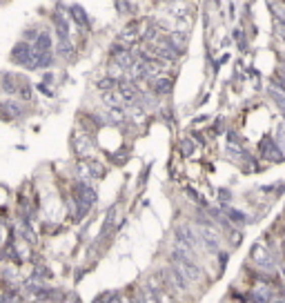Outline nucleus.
I'll use <instances>...</instances> for the list:
<instances>
[{
    "label": "nucleus",
    "mask_w": 285,
    "mask_h": 303,
    "mask_svg": "<svg viewBox=\"0 0 285 303\" xmlns=\"http://www.w3.org/2000/svg\"><path fill=\"white\" fill-rule=\"evenodd\" d=\"M283 277H285V272H283Z\"/></svg>",
    "instance_id": "18"
},
{
    "label": "nucleus",
    "mask_w": 285,
    "mask_h": 303,
    "mask_svg": "<svg viewBox=\"0 0 285 303\" xmlns=\"http://www.w3.org/2000/svg\"><path fill=\"white\" fill-rule=\"evenodd\" d=\"M189 145H192V143H189V141H185V143H183V154H192V147H189Z\"/></svg>",
    "instance_id": "16"
},
{
    "label": "nucleus",
    "mask_w": 285,
    "mask_h": 303,
    "mask_svg": "<svg viewBox=\"0 0 285 303\" xmlns=\"http://www.w3.org/2000/svg\"><path fill=\"white\" fill-rule=\"evenodd\" d=\"M270 94H272V98H274V103L281 107V111L285 114V94H281L278 89H270Z\"/></svg>",
    "instance_id": "13"
},
{
    "label": "nucleus",
    "mask_w": 285,
    "mask_h": 303,
    "mask_svg": "<svg viewBox=\"0 0 285 303\" xmlns=\"http://www.w3.org/2000/svg\"><path fill=\"white\" fill-rule=\"evenodd\" d=\"M118 92L123 94V98L127 100V103H134V100L138 98V89L134 87V83L132 81H118Z\"/></svg>",
    "instance_id": "3"
},
{
    "label": "nucleus",
    "mask_w": 285,
    "mask_h": 303,
    "mask_svg": "<svg viewBox=\"0 0 285 303\" xmlns=\"http://www.w3.org/2000/svg\"><path fill=\"white\" fill-rule=\"evenodd\" d=\"M278 136H281V143H285V125L278 127ZM281 149L285 152V145H281Z\"/></svg>",
    "instance_id": "15"
},
{
    "label": "nucleus",
    "mask_w": 285,
    "mask_h": 303,
    "mask_svg": "<svg viewBox=\"0 0 285 303\" xmlns=\"http://www.w3.org/2000/svg\"><path fill=\"white\" fill-rule=\"evenodd\" d=\"M170 89H172L170 78H158V81H156V92H158V94H167Z\"/></svg>",
    "instance_id": "11"
},
{
    "label": "nucleus",
    "mask_w": 285,
    "mask_h": 303,
    "mask_svg": "<svg viewBox=\"0 0 285 303\" xmlns=\"http://www.w3.org/2000/svg\"><path fill=\"white\" fill-rule=\"evenodd\" d=\"M263 154L267 156V159H272V161H278V159L283 156L281 152L276 149V145L270 141V138H265V141H263Z\"/></svg>",
    "instance_id": "9"
},
{
    "label": "nucleus",
    "mask_w": 285,
    "mask_h": 303,
    "mask_svg": "<svg viewBox=\"0 0 285 303\" xmlns=\"http://www.w3.org/2000/svg\"><path fill=\"white\" fill-rule=\"evenodd\" d=\"M98 87L103 89V92H109V89H116V87H118V81H116V78H103V81L98 83Z\"/></svg>",
    "instance_id": "12"
},
{
    "label": "nucleus",
    "mask_w": 285,
    "mask_h": 303,
    "mask_svg": "<svg viewBox=\"0 0 285 303\" xmlns=\"http://www.w3.org/2000/svg\"><path fill=\"white\" fill-rule=\"evenodd\" d=\"M69 14H71V18H74L76 25H80V27H87V25H89L87 11L83 9L80 5H71V7H69Z\"/></svg>",
    "instance_id": "6"
},
{
    "label": "nucleus",
    "mask_w": 285,
    "mask_h": 303,
    "mask_svg": "<svg viewBox=\"0 0 285 303\" xmlns=\"http://www.w3.org/2000/svg\"><path fill=\"white\" fill-rule=\"evenodd\" d=\"M198 232H200V241H203L208 248H216V245H219V234H216V230H212V228H200Z\"/></svg>",
    "instance_id": "5"
},
{
    "label": "nucleus",
    "mask_w": 285,
    "mask_h": 303,
    "mask_svg": "<svg viewBox=\"0 0 285 303\" xmlns=\"http://www.w3.org/2000/svg\"><path fill=\"white\" fill-rule=\"evenodd\" d=\"M230 218H232V221H236V223H245V218H243L241 212H234V210H230Z\"/></svg>",
    "instance_id": "14"
},
{
    "label": "nucleus",
    "mask_w": 285,
    "mask_h": 303,
    "mask_svg": "<svg viewBox=\"0 0 285 303\" xmlns=\"http://www.w3.org/2000/svg\"><path fill=\"white\" fill-rule=\"evenodd\" d=\"M103 100L109 105V107H125L127 100L123 98V94L118 89H109V92H103Z\"/></svg>",
    "instance_id": "4"
},
{
    "label": "nucleus",
    "mask_w": 285,
    "mask_h": 303,
    "mask_svg": "<svg viewBox=\"0 0 285 303\" xmlns=\"http://www.w3.org/2000/svg\"><path fill=\"white\" fill-rule=\"evenodd\" d=\"M278 14H281V18H283V22H285V9L278 7Z\"/></svg>",
    "instance_id": "17"
},
{
    "label": "nucleus",
    "mask_w": 285,
    "mask_h": 303,
    "mask_svg": "<svg viewBox=\"0 0 285 303\" xmlns=\"http://www.w3.org/2000/svg\"><path fill=\"white\" fill-rule=\"evenodd\" d=\"M252 259H254L256 263H261V266H270V263H272L270 254H265V252L261 250L259 245H256V248H254V252H252Z\"/></svg>",
    "instance_id": "10"
},
{
    "label": "nucleus",
    "mask_w": 285,
    "mask_h": 303,
    "mask_svg": "<svg viewBox=\"0 0 285 303\" xmlns=\"http://www.w3.org/2000/svg\"><path fill=\"white\" fill-rule=\"evenodd\" d=\"M94 201H96V192H94L89 185L80 183L76 187V203H78V214H85V212L89 210V207L94 205Z\"/></svg>",
    "instance_id": "1"
},
{
    "label": "nucleus",
    "mask_w": 285,
    "mask_h": 303,
    "mask_svg": "<svg viewBox=\"0 0 285 303\" xmlns=\"http://www.w3.org/2000/svg\"><path fill=\"white\" fill-rule=\"evenodd\" d=\"M76 154L78 156H87L89 149H92V141H89V136H76Z\"/></svg>",
    "instance_id": "8"
},
{
    "label": "nucleus",
    "mask_w": 285,
    "mask_h": 303,
    "mask_svg": "<svg viewBox=\"0 0 285 303\" xmlns=\"http://www.w3.org/2000/svg\"><path fill=\"white\" fill-rule=\"evenodd\" d=\"M33 49H40V52H49L52 49V36H49V31H40L38 38H33Z\"/></svg>",
    "instance_id": "7"
},
{
    "label": "nucleus",
    "mask_w": 285,
    "mask_h": 303,
    "mask_svg": "<svg viewBox=\"0 0 285 303\" xmlns=\"http://www.w3.org/2000/svg\"><path fill=\"white\" fill-rule=\"evenodd\" d=\"M31 52H33V47H29L27 43H18L14 49H11V60L29 69V63H31Z\"/></svg>",
    "instance_id": "2"
}]
</instances>
